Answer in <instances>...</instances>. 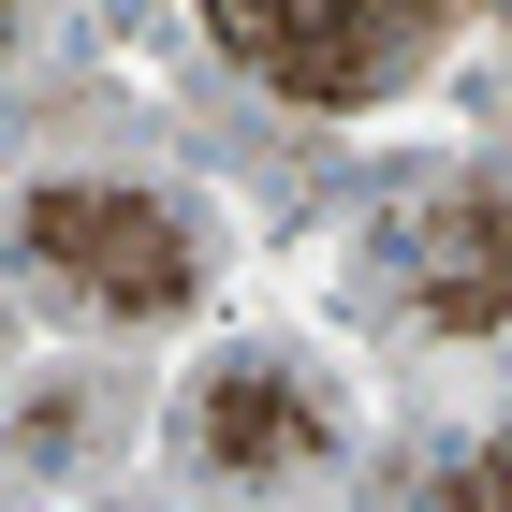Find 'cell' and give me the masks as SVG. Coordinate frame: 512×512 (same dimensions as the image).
Wrapping results in <instances>:
<instances>
[{
	"instance_id": "6da1fadb",
	"label": "cell",
	"mask_w": 512,
	"mask_h": 512,
	"mask_svg": "<svg viewBox=\"0 0 512 512\" xmlns=\"http://www.w3.org/2000/svg\"><path fill=\"white\" fill-rule=\"evenodd\" d=\"M15 278L59 293L74 322H191L205 308V235L161 191H118V176H44L15 205Z\"/></svg>"
},
{
	"instance_id": "7a4b0ae2",
	"label": "cell",
	"mask_w": 512,
	"mask_h": 512,
	"mask_svg": "<svg viewBox=\"0 0 512 512\" xmlns=\"http://www.w3.org/2000/svg\"><path fill=\"white\" fill-rule=\"evenodd\" d=\"M235 74H264L308 118H366L439 59V0H205Z\"/></svg>"
},
{
	"instance_id": "3957f363",
	"label": "cell",
	"mask_w": 512,
	"mask_h": 512,
	"mask_svg": "<svg viewBox=\"0 0 512 512\" xmlns=\"http://www.w3.org/2000/svg\"><path fill=\"white\" fill-rule=\"evenodd\" d=\"M176 454H191L220 498H249V483H308V469H337V410H322V381H293L278 352H235V366L191 381Z\"/></svg>"
},
{
	"instance_id": "277c9868",
	"label": "cell",
	"mask_w": 512,
	"mask_h": 512,
	"mask_svg": "<svg viewBox=\"0 0 512 512\" xmlns=\"http://www.w3.org/2000/svg\"><path fill=\"white\" fill-rule=\"evenodd\" d=\"M410 322H425V337L512 322V176H469V191L410 235Z\"/></svg>"
},
{
	"instance_id": "5b68a950",
	"label": "cell",
	"mask_w": 512,
	"mask_h": 512,
	"mask_svg": "<svg viewBox=\"0 0 512 512\" xmlns=\"http://www.w3.org/2000/svg\"><path fill=\"white\" fill-rule=\"evenodd\" d=\"M425 512H512V425H498V439H469V454L439 469V498H425Z\"/></svg>"
},
{
	"instance_id": "8992f818",
	"label": "cell",
	"mask_w": 512,
	"mask_h": 512,
	"mask_svg": "<svg viewBox=\"0 0 512 512\" xmlns=\"http://www.w3.org/2000/svg\"><path fill=\"white\" fill-rule=\"evenodd\" d=\"M0 59H15V0H0Z\"/></svg>"
}]
</instances>
